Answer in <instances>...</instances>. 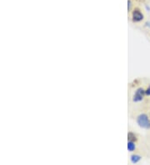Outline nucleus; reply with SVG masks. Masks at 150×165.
Instances as JSON below:
<instances>
[{
    "mask_svg": "<svg viewBox=\"0 0 150 165\" xmlns=\"http://www.w3.org/2000/svg\"><path fill=\"white\" fill-rule=\"evenodd\" d=\"M145 94H146V95H148V96H150V86L145 90Z\"/></svg>",
    "mask_w": 150,
    "mask_h": 165,
    "instance_id": "0eeeda50",
    "label": "nucleus"
},
{
    "mask_svg": "<svg viewBox=\"0 0 150 165\" xmlns=\"http://www.w3.org/2000/svg\"><path fill=\"white\" fill-rule=\"evenodd\" d=\"M146 24H147V26H148V27L150 28V22H148L147 23H146Z\"/></svg>",
    "mask_w": 150,
    "mask_h": 165,
    "instance_id": "1a4fd4ad",
    "label": "nucleus"
},
{
    "mask_svg": "<svg viewBox=\"0 0 150 165\" xmlns=\"http://www.w3.org/2000/svg\"><path fill=\"white\" fill-rule=\"evenodd\" d=\"M137 123L139 127L149 129L150 128V119L149 118V116L145 114H142L138 116L137 118Z\"/></svg>",
    "mask_w": 150,
    "mask_h": 165,
    "instance_id": "f257e3e1",
    "label": "nucleus"
},
{
    "mask_svg": "<svg viewBox=\"0 0 150 165\" xmlns=\"http://www.w3.org/2000/svg\"><path fill=\"white\" fill-rule=\"evenodd\" d=\"M136 149V145H135V143L133 141H130V140H128V151H130V152H133L134 150Z\"/></svg>",
    "mask_w": 150,
    "mask_h": 165,
    "instance_id": "20e7f679",
    "label": "nucleus"
},
{
    "mask_svg": "<svg viewBox=\"0 0 150 165\" xmlns=\"http://www.w3.org/2000/svg\"><path fill=\"white\" fill-rule=\"evenodd\" d=\"M128 140L133 141V142H134V140H136V136L133 134V133H128Z\"/></svg>",
    "mask_w": 150,
    "mask_h": 165,
    "instance_id": "423d86ee",
    "label": "nucleus"
},
{
    "mask_svg": "<svg viewBox=\"0 0 150 165\" xmlns=\"http://www.w3.org/2000/svg\"><path fill=\"white\" fill-rule=\"evenodd\" d=\"M128 10H130V8H131V1H130V0H128Z\"/></svg>",
    "mask_w": 150,
    "mask_h": 165,
    "instance_id": "6e6552de",
    "label": "nucleus"
},
{
    "mask_svg": "<svg viewBox=\"0 0 150 165\" xmlns=\"http://www.w3.org/2000/svg\"><path fill=\"white\" fill-rule=\"evenodd\" d=\"M145 90L144 88H139V89H137L136 91H135V94L133 95V102H140V101H142L143 99H144V97L145 95Z\"/></svg>",
    "mask_w": 150,
    "mask_h": 165,
    "instance_id": "f03ea898",
    "label": "nucleus"
},
{
    "mask_svg": "<svg viewBox=\"0 0 150 165\" xmlns=\"http://www.w3.org/2000/svg\"><path fill=\"white\" fill-rule=\"evenodd\" d=\"M144 19V14L139 9H134L133 12V20L134 22H140Z\"/></svg>",
    "mask_w": 150,
    "mask_h": 165,
    "instance_id": "7ed1b4c3",
    "label": "nucleus"
},
{
    "mask_svg": "<svg viewBox=\"0 0 150 165\" xmlns=\"http://www.w3.org/2000/svg\"><path fill=\"white\" fill-rule=\"evenodd\" d=\"M141 156H139L138 154H135V155H133V156H131V162L133 163V164H137L138 162H139L140 160H141Z\"/></svg>",
    "mask_w": 150,
    "mask_h": 165,
    "instance_id": "39448f33",
    "label": "nucleus"
}]
</instances>
